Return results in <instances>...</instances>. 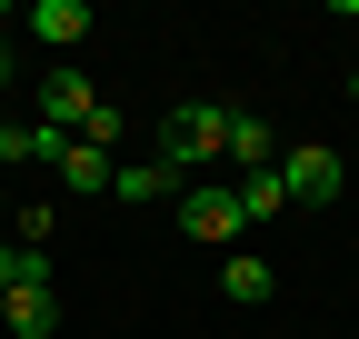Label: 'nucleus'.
<instances>
[{
	"mask_svg": "<svg viewBox=\"0 0 359 339\" xmlns=\"http://www.w3.org/2000/svg\"><path fill=\"white\" fill-rule=\"evenodd\" d=\"M150 160L170 170V180H190L200 160H230V110H219V100H190V110H170V120H160V150H150Z\"/></svg>",
	"mask_w": 359,
	"mask_h": 339,
	"instance_id": "f257e3e1",
	"label": "nucleus"
},
{
	"mask_svg": "<svg viewBox=\"0 0 359 339\" xmlns=\"http://www.w3.org/2000/svg\"><path fill=\"white\" fill-rule=\"evenodd\" d=\"M180 230H190L200 249H219V260H230L250 220H240V200H230V190H190V200H180Z\"/></svg>",
	"mask_w": 359,
	"mask_h": 339,
	"instance_id": "f03ea898",
	"label": "nucleus"
},
{
	"mask_svg": "<svg viewBox=\"0 0 359 339\" xmlns=\"http://www.w3.org/2000/svg\"><path fill=\"white\" fill-rule=\"evenodd\" d=\"M280 180H290V200H339V150H320V140L280 150Z\"/></svg>",
	"mask_w": 359,
	"mask_h": 339,
	"instance_id": "7ed1b4c3",
	"label": "nucleus"
},
{
	"mask_svg": "<svg viewBox=\"0 0 359 339\" xmlns=\"http://www.w3.org/2000/svg\"><path fill=\"white\" fill-rule=\"evenodd\" d=\"M269 289H280V270H269L259 249H230V260H219V300L230 310H269Z\"/></svg>",
	"mask_w": 359,
	"mask_h": 339,
	"instance_id": "20e7f679",
	"label": "nucleus"
},
{
	"mask_svg": "<svg viewBox=\"0 0 359 339\" xmlns=\"http://www.w3.org/2000/svg\"><path fill=\"white\" fill-rule=\"evenodd\" d=\"M0 319H11V339H50L60 329V289L50 279H20L11 300H0Z\"/></svg>",
	"mask_w": 359,
	"mask_h": 339,
	"instance_id": "39448f33",
	"label": "nucleus"
},
{
	"mask_svg": "<svg viewBox=\"0 0 359 339\" xmlns=\"http://www.w3.org/2000/svg\"><path fill=\"white\" fill-rule=\"evenodd\" d=\"M70 140H50L40 120H0V170H60Z\"/></svg>",
	"mask_w": 359,
	"mask_h": 339,
	"instance_id": "423d86ee",
	"label": "nucleus"
},
{
	"mask_svg": "<svg viewBox=\"0 0 359 339\" xmlns=\"http://www.w3.org/2000/svg\"><path fill=\"white\" fill-rule=\"evenodd\" d=\"M30 40H50V50H70V40H90V0H30Z\"/></svg>",
	"mask_w": 359,
	"mask_h": 339,
	"instance_id": "0eeeda50",
	"label": "nucleus"
},
{
	"mask_svg": "<svg viewBox=\"0 0 359 339\" xmlns=\"http://www.w3.org/2000/svg\"><path fill=\"white\" fill-rule=\"evenodd\" d=\"M230 160H240V180L250 170H280V130H269L259 110H230Z\"/></svg>",
	"mask_w": 359,
	"mask_h": 339,
	"instance_id": "6e6552de",
	"label": "nucleus"
},
{
	"mask_svg": "<svg viewBox=\"0 0 359 339\" xmlns=\"http://www.w3.org/2000/svg\"><path fill=\"white\" fill-rule=\"evenodd\" d=\"M60 180H70V190H110V180H120V160H110L100 140H70V150H60Z\"/></svg>",
	"mask_w": 359,
	"mask_h": 339,
	"instance_id": "1a4fd4ad",
	"label": "nucleus"
},
{
	"mask_svg": "<svg viewBox=\"0 0 359 339\" xmlns=\"http://www.w3.org/2000/svg\"><path fill=\"white\" fill-rule=\"evenodd\" d=\"M230 200H240V220H280V209H290V180H280V170H250Z\"/></svg>",
	"mask_w": 359,
	"mask_h": 339,
	"instance_id": "9d476101",
	"label": "nucleus"
},
{
	"mask_svg": "<svg viewBox=\"0 0 359 339\" xmlns=\"http://www.w3.org/2000/svg\"><path fill=\"white\" fill-rule=\"evenodd\" d=\"M180 180H170V170L160 160H120V180H110V200H170Z\"/></svg>",
	"mask_w": 359,
	"mask_h": 339,
	"instance_id": "9b49d317",
	"label": "nucleus"
},
{
	"mask_svg": "<svg viewBox=\"0 0 359 339\" xmlns=\"http://www.w3.org/2000/svg\"><path fill=\"white\" fill-rule=\"evenodd\" d=\"M20 279H50V270H40V249H20V240H0V300H11Z\"/></svg>",
	"mask_w": 359,
	"mask_h": 339,
	"instance_id": "f8f14e48",
	"label": "nucleus"
},
{
	"mask_svg": "<svg viewBox=\"0 0 359 339\" xmlns=\"http://www.w3.org/2000/svg\"><path fill=\"white\" fill-rule=\"evenodd\" d=\"M11 70H20V50H11V40H0V90H11Z\"/></svg>",
	"mask_w": 359,
	"mask_h": 339,
	"instance_id": "ddd939ff",
	"label": "nucleus"
},
{
	"mask_svg": "<svg viewBox=\"0 0 359 339\" xmlns=\"http://www.w3.org/2000/svg\"><path fill=\"white\" fill-rule=\"evenodd\" d=\"M349 100H359V80H349Z\"/></svg>",
	"mask_w": 359,
	"mask_h": 339,
	"instance_id": "4468645a",
	"label": "nucleus"
}]
</instances>
